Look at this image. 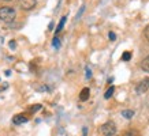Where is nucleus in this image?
<instances>
[{"label": "nucleus", "instance_id": "5", "mask_svg": "<svg viewBox=\"0 0 149 136\" xmlns=\"http://www.w3.org/2000/svg\"><path fill=\"white\" fill-rule=\"evenodd\" d=\"M27 121H29V117H26L23 113L17 114V116H14V117H13V124H14V125H21V124L27 122Z\"/></svg>", "mask_w": 149, "mask_h": 136}, {"label": "nucleus", "instance_id": "21", "mask_svg": "<svg viewBox=\"0 0 149 136\" xmlns=\"http://www.w3.org/2000/svg\"><path fill=\"white\" fill-rule=\"evenodd\" d=\"M86 132H88V129H86V128H84V136H86Z\"/></svg>", "mask_w": 149, "mask_h": 136}, {"label": "nucleus", "instance_id": "1", "mask_svg": "<svg viewBox=\"0 0 149 136\" xmlns=\"http://www.w3.org/2000/svg\"><path fill=\"white\" fill-rule=\"evenodd\" d=\"M17 16L15 8L10 7V5H4V7H0V21L3 22H13Z\"/></svg>", "mask_w": 149, "mask_h": 136}, {"label": "nucleus", "instance_id": "14", "mask_svg": "<svg viewBox=\"0 0 149 136\" xmlns=\"http://www.w3.org/2000/svg\"><path fill=\"white\" fill-rule=\"evenodd\" d=\"M130 59H131V53H130V52H125V53L122 54V60H123V61H129Z\"/></svg>", "mask_w": 149, "mask_h": 136}, {"label": "nucleus", "instance_id": "4", "mask_svg": "<svg viewBox=\"0 0 149 136\" xmlns=\"http://www.w3.org/2000/svg\"><path fill=\"white\" fill-rule=\"evenodd\" d=\"M148 90H149V78H144V79L137 84L136 91H137V94H144V93H146Z\"/></svg>", "mask_w": 149, "mask_h": 136}, {"label": "nucleus", "instance_id": "8", "mask_svg": "<svg viewBox=\"0 0 149 136\" xmlns=\"http://www.w3.org/2000/svg\"><path fill=\"white\" fill-rule=\"evenodd\" d=\"M122 117L127 118V120L133 118L134 117V110H130V109H125V110H122Z\"/></svg>", "mask_w": 149, "mask_h": 136}, {"label": "nucleus", "instance_id": "20", "mask_svg": "<svg viewBox=\"0 0 149 136\" xmlns=\"http://www.w3.org/2000/svg\"><path fill=\"white\" fill-rule=\"evenodd\" d=\"M15 46H17V44H15V41H11V42H10V48H11V49H15Z\"/></svg>", "mask_w": 149, "mask_h": 136}, {"label": "nucleus", "instance_id": "7", "mask_svg": "<svg viewBox=\"0 0 149 136\" xmlns=\"http://www.w3.org/2000/svg\"><path fill=\"white\" fill-rule=\"evenodd\" d=\"M66 21H67V16H66V15H64V16H62V19H60L59 25L56 26V29H55V34H59V33L63 30V27H64V23H66Z\"/></svg>", "mask_w": 149, "mask_h": 136}, {"label": "nucleus", "instance_id": "11", "mask_svg": "<svg viewBox=\"0 0 149 136\" xmlns=\"http://www.w3.org/2000/svg\"><path fill=\"white\" fill-rule=\"evenodd\" d=\"M33 89L36 91H47L48 90V87L45 84H40V83H36V84H33Z\"/></svg>", "mask_w": 149, "mask_h": 136}, {"label": "nucleus", "instance_id": "18", "mask_svg": "<svg viewBox=\"0 0 149 136\" xmlns=\"http://www.w3.org/2000/svg\"><path fill=\"white\" fill-rule=\"evenodd\" d=\"M84 11H85V5H82V7H81V10H79V12L77 14L75 19H79V18H81V15H82V12H84Z\"/></svg>", "mask_w": 149, "mask_h": 136}, {"label": "nucleus", "instance_id": "10", "mask_svg": "<svg viewBox=\"0 0 149 136\" xmlns=\"http://www.w3.org/2000/svg\"><path fill=\"white\" fill-rule=\"evenodd\" d=\"M113 93H115V87L111 86L108 90L105 91V94H104V98H105V100H109V98H111V97L113 95Z\"/></svg>", "mask_w": 149, "mask_h": 136}, {"label": "nucleus", "instance_id": "17", "mask_svg": "<svg viewBox=\"0 0 149 136\" xmlns=\"http://www.w3.org/2000/svg\"><path fill=\"white\" fill-rule=\"evenodd\" d=\"M126 136H140V133H138L137 131H129L126 133Z\"/></svg>", "mask_w": 149, "mask_h": 136}, {"label": "nucleus", "instance_id": "2", "mask_svg": "<svg viewBox=\"0 0 149 136\" xmlns=\"http://www.w3.org/2000/svg\"><path fill=\"white\" fill-rule=\"evenodd\" d=\"M116 131H118V128L113 121L104 122L103 125L100 127V132H101L104 136H115L116 135Z\"/></svg>", "mask_w": 149, "mask_h": 136}, {"label": "nucleus", "instance_id": "19", "mask_svg": "<svg viewBox=\"0 0 149 136\" xmlns=\"http://www.w3.org/2000/svg\"><path fill=\"white\" fill-rule=\"evenodd\" d=\"M86 78H88V79H91L92 78V71L89 69V68H86Z\"/></svg>", "mask_w": 149, "mask_h": 136}, {"label": "nucleus", "instance_id": "13", "mask_svg": "<svg viewBox=\"0 0 149 136\" xmlns=\"http://www.w3.org/2000/svg\"><path fill=\"white\" fill-rule=\"evenodd\" d=\"M52 45H54V48H56V49L60 48V40H59L58 37H55L54 40H52Z\"/></svg>", "mask_w": 149, "mask_h": 136}, {"label": "nucleus", "instance_id": "3", "mask_svg": "<svg viewBox=\"0 0 149 136\" xmlns=\"http://www.w3.org/2000/svg\"><path fill=\"white\" fill-rule=\"evenodd\" d=\"M18 4L25 11H30V10H33L36 7L37 0H18Z\"/></svg>", "mask_w": 149, "mask_h": 136}, {"label": "nucleus", "instance_id": "6", "mask_svg": "<svg viewBox=\"0 0 149 136\" xmlns=\"http://www.w3.org/2000/svg\"><path fill=\"white\" fill-rule=\"evenodd\" d=\"M89 97H91V90H89V87H84L79 93V101L82 102H85V101L89 100Z\"/></svg>", "mask_w": 149, "mask_h": 136}, {"label": "nucleus", "instance_id": "22", "mask_svg": "<svg viewBox=\"0 0 149 136\" xmlns=\"http://www.w3.org/2000/svg\"><path fill=\"white\" fill-rule=\"evenodd\" d=\"M3 1H11V0H3Z\"/></svg>", "mask_w": 149, "mask_h": 136}, {"label": "nucleus", "instance_id": "9", "mask_svg": "<svg viewBox=\"0 0 149 136\" xmlns=\"http://www.w3.org/2000/svg\"><path fill=\"white\" fill-rule=\"evenodd\" d=\"M141 68L145 72H149V56H146L142 61H141Z\"/></svg>", "mask_w": 149, "mask_h": 136}, {"label": "nucleus", "instance_id": "15", "mask_svg": "<svg viewBox=\"0 0 149 136\" xmlns=\"http://www.w3.org/2000/svg\"><path fill=\"white\" fill-rule=\"evenodd\" d=\"M144 36H145V38H146V41L149 42V25L146 27H145V30H144Z\"/></svg>", "mask_w": 149, "mask_h": 136}, {"label": "nucleus", "instance_id": "16", "mask_svg": "<svg viewBox=\"0 0 149 136\" xmlns=\"http://www.w3.org/2000/svg\"><path fill=\"white\" fill-rule=\"evenodd\" d=\"M108 38H109L111 41H115V40H116V34H115L113 32H109V33H108Z\"/></svg>", "mask_w": 149, "mask_h": 136}, {"label": "nucleus", "instance_id": "12", "mask_svg": "<svg viewBox=\"0 0 149 136\" xmlns=\"http://www.w3.org/2000/svg\"><path fill=\"white\" fill-rule=\"evenodd\" d=\"M40 109H41V105L40 104H36V105H33L29 110H30V113H36V112H38Z\"/></svg>", "mask_w": 149, "mask_h": 136}]
</instances>
